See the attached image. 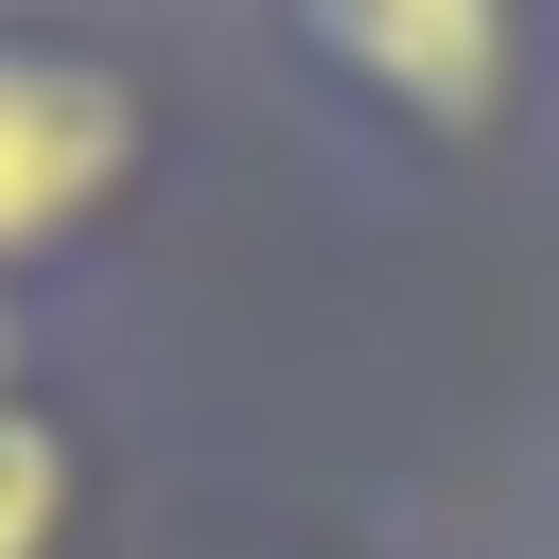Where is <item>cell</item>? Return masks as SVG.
<instances>
[{"mask_svg": "<svg viewBox=\"0 0 559 559\" xmlns=\"http://www.w3.org/2000/svg\"><path fill=\"white\" fill-rule=\"evenodd\" d=\"M105 524V419L70 402V367L0 384V559H87Z\"/></svg>", "mask_w": 559, "mask_h": 559, "instance_id": "3", "label": "cell"}, {"mask_svg": "<svg viewBox=\"0 0 559 559\" xmlns=\"http://www.w3.org/2000/svg\"><path fill=\"white\" fill-rule=\"evenodd\" d=\"M280 52L419 157H489L524 122V0H280Z\"/></svg>", "mask_w": 559, "mask_h": 559, "instance_id": "2", "label": "cell"}, {"mask_svg": "<svg viewBox=\"0 0 559 559\" xmlns=\"http://www.w3.org/2000/svg\"><path fill=\"white\" fill-rule=\"evenodd\" d=\"M157 70L105 17H17L0 0V297H52L140 192H157Z\"/></svg>", "mask_w": 559, "mask_h": 559, "instance_id": "1", "label": "cell"}, {"mask_svg": "<svg viewBox=\"0 0 559 559\" xmlns=\"http://www.w3.org/2000/svg\"><path fill=\"white\" fill-rule=\"evenodd\" d=\"M17 367H52V297H0V384Z\"/></svg>", "mask_w": 559, "mask_h": 559, "instance_id": "4", "label": "cell"}]
</instances>
